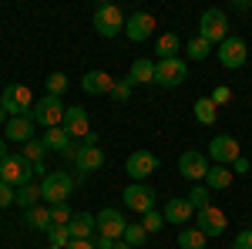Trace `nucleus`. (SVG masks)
<instances>
[{"instance_id": "obj_1", "label": "nucleus", "mask_w": 252, "mask_h": 249, "mask_svg": "<svg viewBox=\"0 0 252 249\" xmlns=\"http://www.w3.org/2000/svg\"><path fill=\"white\" fill-rule=\"evenodd\" d=\"M198 37L209 40V44H222V40L229 37V17H225V10H219V7H209L202 17H198Z\"/></svg>"}, {"instance_id": "obj_2", "label": "nucleus", "mask_w": 252, "mask_h": 249, "mask_svg": "<svg viewBox=\"0 0 252 249\" xmlns=\"http://www.w3.org/2000/svg\"><path fill=\"white\" fill-rule=\"evenodd\" d=\"M64 101L61 98H51V95H44V98H37V105L31 108V121L34 125H40V128H58V125H64Z\"/></svg>"}, {"instance_id": "obj_3", "label": "nucleus", "mask_w": 252, "mask_h": 249, "mask_svg": "<svg viewBox=\"0 0 252 249\" xmlns=\"http://www.w3.org/2000/svg\"><path fill=\"white\" fill-rule=\"evenodd\" d=\"M125 24H128V17L121 14V7H115V3H97L94 7V31L101 37L125 34Z\"/></svg>"}, {"instance_id": "obj_4", "label": "nucleus", "mask_w": 252, "mask_h": 249, "mask_svg": "<svg viewBox=\"0 0 252 249\" xmlns=\"http://www.w3.org/2000/svg\"><path fill=\"white\" fill-rule=\"evenodd\" d=\"M71 192H74V175H67L64 169H61V172H47L44 182H40V195H44V202H51V206L67 202Z\"/></svg>"}, {"instance_id": "obj_5", "label": "nucleus", "mask_w": 252, "mask_h": 249, "mask_svg": "<svg viewBox=\"0 0 252 249\" xmlns=\"http://www.w3.org/2000/svg\"><path fill=\"white\" fill-rule=\"evenodd\" d=\"M0 108H3L10 118L31 115V108H34V95H31V88H27V84H10V88H3V95H0Z\"/></svg>"}, {"instance_id": "obj_6", "label": "nucleus", "mask_w": 252, "mask_h": 249, "mask_svg": "<svg viewBox=\"0 0 252 249\" xmlns=\"http://www.w3.org/2000/svg\"><path fill=\"white\" fill-rule=\"evenodd\" d=\"M31 178H34V165H31L24 155H7V158L0 162V182L20 189V185H27Z\"/></svg>"}, {"instance_id": "obj_7", "label": "nucleus", "mask_w": 252, "mask_h": 249, "mask_svg": "<svg viewBox=\"0 0 252 249\" xmlns=\"http://www.w3.org/2000/svg\"><path fill=\"white\" fill-rule=\"evenodd\" d=\"M185 77H189V64L182 58L155 61V84L158 88H178V84H185Z\"/></svg>"}, {"instance_id": "obj_8", "label": "nucleus", "mask_w": 252, "mask_h": 249, "mask_svg": "<svg viewBox=\"0 0 252 249\" xmlns=\"http://www.w3.org/2000/svg\"><path fill=\"white\" fill-rule=\"evenodd\" d=\"M212 169V158L202 152H182L178 155V175L189 182H205V175Z\"/></svg>"}, {"instance_id": "obj_9", "label": "nucleus", "mask_w": 252, "mask_h": 249, "mask_svg": "<svg viewBox=\"0 0 252 249\" xmlns=\"http://www.w3.org/2000/svg\"><path fill=\"white\" fill-rule=\"evenodd\" d=\"M219 61H222V68H229V71H239L246 61H249V47H246V40L242 37H225L219 44Z\"/></svg>"}, {"instance_id": "obj_10", "label": "nucleus", "mask_w": 252, "mask_h": 249, "mask_svg": "<svg viewBox=\"0 0 252 249\" xmlns=\"http://www.w3.org/2000/svg\"><path fill=\"white\" fill-rule=\"evenodd\" d=\"M125 206L138 215H145V212L155 209V189H148L145 182H131L128 189H125Z\"/></svg>"}, {"instance_id": "obj_11", "label": "nucleus", "mask_w": 252, "mask_h": 249, "mask_svg": "<svg viewBox=\"0 0 252 249\" xmlns=\"http://www.w3.org/2000/svg\"><path fill=\"white\" fill-rule=\"evenodd\" d=\"M195 226L205 232L209 239H215V236H222L225 232V226H229V215L222 209H215V206H205V209L195 212Z\"/></svg>"}, {"instance_id": "obj_12", "label": "nucleus", "mask_w": 252, "mask_h": 249, "mask_svg": "<svg viewBox=\"0 0 252 249\" xmlns=\"http://www.w3.org/2000/svg\"><path fill=\"white\" fill-rule=\"evenodd\" d=\"M209 158H212V165H232L239 158V142L232 135H215L209 145Z\"/></svg>"}, {"instance_id": "obj_13", "label": "nucleus", "mask_w": 252, "mask_h": 249, "mask_svg": "<svg viewBox=\"0 0 252 249\" xmlns=\"http://www.w3.org/2000/svg\"><path fill=\"white\" fill-rule=\"evenodd\" d=\"M94 219H97V236H104V239H115V243L121 239V236H125V229H128L125 215H121L118 209H101Z\"/></svg>"}, {"instance_id": "obj_14", "label": "nucleus", "mask_w": 252, "mask_h": 249, "mask_svg": "<svg viewBox=\"0 0 252 249\" xmlns=\"http://www.w3.org/2000/svg\"><path fill=\"white\" fill-rule=\"evenodd\" d=\"M64 132L71 135V138H78V142H84L91 135V121H88V111L81 105H71L64 111Z\"/></svg>"}, {"instance_id": "obj_15", "label": "nucleus", "mask_w": 252, "mask_h": 249, "mask_svg": "<svg viewBox=\"0 0 252 249\" xmlns=\"http://www.w3.org/2000/svg\"><path fill=\"white\" fill-rule=\"evenodd\" d=\"M155 169H158V158L152 152H131V155H128V162H125V172L131 175L135 182H145Z\"/></svg>"}, {"instance_id": "obj_16", "label": "nucleus", "mask_w": 252, "mask_h": 249, "mask_svg": "<svg viewBox=\"0 0 252 249\" xmlns=\"http://www.w3.org/2000/svg\"><path fill=\"white\" fill-rule=\"evenodd\" d=\"M152 34H155V17H152V14H145V10L131 14L128 24H125V37L135 40V44H141V40L152 37Z\"/></svg>"}, {"instance_id": "obj_17", "label": "nucleus", "mask_w": 252, "mask_h": 249, "mask_svg": "<svg viewBox=\"0 0 252 249\" xmlns=\"http://www.w3.org/2000/svg\"><path fill=\"white\" fill-rule=\"evenodd\" d=\"M3 138H7V142H20V145H27V142L34 138V121H31L27 115L10 118V121L3 125Z\"/></svg>"}, {"instance_id": "obj_18", "label": "nucleus", "mask_w": 252, "mask_h": 249, "mask_svg": "<svg viewBox=\"0 0 252 249\" xmlns=\"http://www.w3.org/2000/svg\"><path fill=\"white\" fill-rule=\"evenodd\" d=\"M161 215H165V222H172V226H185L195 215V209H192L189 199H168L165 209H161Z\"/></svg>"}, {"instance_id": "obj_19", "label": "nucleus", "mask_w": 252, "mask_h": 249, "mask_svg": "<svg viewBox=\"0 0 252 249\" xmlns=\"http://www.w3.org/2000/svg\"><path fill=\"white\" fill-rule=\"evenodd\" d=\"M67 232H71V239H94L97 236V219L91 212H74V219L67 222Z\"/></svg>"}, {"instance_id": "obj_20", "label": "nucleus", "mask_w": 252, "mask_h": 249, "mask_svg": "<svg viewBox=\"0 0 252 249\" xmlns=\"http://www.w3.org/2000/svg\"><path fill=\"white\" fill-rule=\"evenodd\" d=\"M81 88H84L88 95H111L115 77L108 74V71H88V74H84V81H81Z\"/></svg>"}, {"instance_id": "obj_21", "label": "nucleus", "mask_w": 252, "mask_h": 249, "mask_svg": "<svg viewBox=\"0 0 252 249\" xmlns=\"http://www.w3.org/2000/svg\"><path fill=\"white\" fill-rule=\"evenodd\" d=\"M101 165H104V152H101L97 145H84L74 169H78V175H88V172H97Z\"/></svg>"}, {"instance_id": "obj_22", "label": "nucleus", "mask_w": 252, "mask_h": 249, "mask_svg": "<svg viewBox=\"0 0 252 249\" xmlns=\"http://www.w3.org/2000/svg\"><path fill=\"white\" fill-rule=\"evenodd\" d=\"M128 81H131V84H155V61H148V58L131 61Z\"/></svg>"}, {"instance_id": "obj_23", "label": "nucleus", "mask_w": 252, "mask_h": 249, "mask_svg": "<svg viewBox=\"0 0 252 249\" xmlns=\"http://www.w3.org/2000/svg\"><path fill=\"white\" fill-rule=\"evenodd\" d=\"M40 142H44V148H47V152H64V148L71 145V135L64 132V125H58V128H44Z\"/></svg>"}, {"instance_id": "obj_24", "label": "nucleus", "mask_w": 252, "mask_h": 249, "mask_svg": "<svg viewBox=\"0 0 252 249\" xmlns=\"http://www.w3.org/2000/svg\"><path fill=\"white\" fill-rule=\"evenodd\" d=\"M205 185L212 192H225L232 185V169H229V165H212L209 175H205Z\"/></svg>"}, {"instance_id": "obj_25", "label": "nucleus", "mask_w": 252, "mask_h": 249, "mask_svg": "<svg viewBox=\"0 0 252 249\" xmlns=\"http://www.w3.org/2000/svg\"><path fill=\"white\" fill-rule=\"evenodd\" d=\"M205 243H209V236L198 226H185V229L178 232V246L182 249H205Z\"/></svg>"}, {"instance_id": "obj_26", "label": "nucleus", "mask_w": 252, "mask_h": 249, "mask_svg": "<svg viewBox=\"0 0 252 249\" xmlns=\"http://www.w3.org/2000/svg\"><path fill=\"white\" fill-rule=\"evenodd\" d=\"M195 121L205 125V128H212L215 121H219V108L212 105V98H198L195 101Z\"/></svg>"}, {"instance_id": "obj_27", "label": "nucleus", "mask_w": 252, "mask_h": 249, "mask_svg": "<svg viewBox=\"0 0 252 249\" xmlns=\"http://www.w3.org/2000/svg\"><path fill=\"white\" fill-rule=\"evenodd\" d=\"M24 222H27L31 229L47 232V229H51V209H44V206H34V209L24 212Z\"/></svg>"}, {"instance_id": "obj_28", "label": "nucleus", "mask_w": 252, "mask_h": 249, "mask_svg": "<svg viewBox=\"0 0 252 249\" xmlns=\"http://www.w3.org/2000/svg\"><path fill=\"white\" fill-rule=\"evenodd\" d=\"M37 199H44L37 182H27V185H20V189H17V206H24V212L34 209V206H37Z\"/></svg>"}, {"instance_id": "obj_29", "label": "nucleus", "mask_w": 252, "mask_h": 249, "mask_svg": "<svg viewBox=\"0 0 252 249\" xmlns=\"http://www.w3.org/2000/svg\"><path fill=\"white\" fill-rule=\"evenodd\" d=\"M155 54H158V61H172L178 54V37L175 34H161L155 44Z\"/></svg>"}, {"instance_id": "obj_30", "label": "nucleus", "mask_w": 252, "mask_h": 249, "mask_svg": "<svg viewBox=\"0 0 252 249\" xmlns=\"http://www.w3.org/2000/svg\"><path fill=\"white\" fill-rule=\"evenodd\" d=\"M44 84H47V95L51 98H61L64 91H67V74H64V71H54V74H47Z\"/></svg>"}, {"instance_id": "obj_31", "label": "nucleus", "mask_w": 252, "mask_h": 249, "mask_svg": "<svg viewBox=\"0 0 252 249\" xmlns=\"http://www.w3.org/2000/svg\"><path fill=\"white\" fill-rule=\"evenodd\" d=\"M47 239H51V249H67L71 246V232H67V226H51V229H47Z\"/></svg>"}, {"instance_id": "obj_32", "label": "nucleus", "mask_w": 252, "mask_h": 249, "mask_svg": "<svg viewBox=\"0 0 252 249\" xmlns=\"http://www.w3.org/2000/svg\"><path fill=\"white\" fill-rule=\"evenodd\" d=\"M209 185H202V182H195V189L189 192V195H185V199H189V202H192V209L198 212V209H205V206H209Z\"/></svg>"}, {"instance_id": "obj_33", "label": "nucleus", "mask_w": 252, "mask_h": 249, "mask_svg": "<svg viewBox=\"0 0 252 249\" xmlns=\"http://www.w3.org/2000/svg\"><path fill=\"white\" fill-rule=\"evenodd\" d=\"M145 236H148V232H145V226H141V222H128V229H125V236H121V239L135 249V246H141V243H145Z\"/></svg>"}, {"instance_id": "obj_34", "label": "nucleus", "mask_w": 252, "mask_h": 249, "mask_svg": "<svg viewBox=\"0 0 252 249\" xmlns=\"http://www.w3.org/2000/svg\"><path fill=\"white\" fill-rule=\"evenodd\" d=\"M71 219H74V212H71V206H67V202L51 206V226H67Z\"/></svg>"}, {"instance_id": "obj_35", "label": "nucleus", "mask_w": 252, "mask_h": 249, "mask_svg": "<svg viewBox=\"0 0 252 249\" xmlns=\"http://www.w3.org/2000/svg\"><path fill=\"white\" fill-rule=\"evenodd\" d=\"M209 54H212V44L209 40H202V37L189 40V58L192 61H202V58H209Z\"/></svg>"}, {"instance_id": "obj_36", "label": "nucleus", "mask_w": 252, "mask_h": 249, "mask_svg": "<svg viewBox=\"0 0 252 249\" xmlns=\"http://www.w3.org/2000/svg\"><path fill=\"white\" fill-rule=\"evenodd\" d=\"M141 226H145V232H161V226H165V215H161L158 209L145 212V215H141Z\"/></svg>"}, {"instance_id": "obj_37", "label": "nucleus", "mask_w": 252, "mask_h": 249, "mask_svg": "<svg viewBox=\"0 0 252 249\" xmlns=\"http://www.w3.org/2000/svg\"><path fill=\"white\" fill-rule=\"evenodd\" d=\"M131 88H135V84H131L128 77H121V81H115V88H111V98H115V101H128V98H131Z\"/></svg>"}, {"instance_id": "obj_38", "label": "nucleus", "mask_w": 252, "mask_h": 249, "mask_svg": "<svg viewBox=\"0 0 252 249\" xmlns=\"http://www.w3.org/2000/svg\"><path fill=\"white\" fill-rule=\"evenodd\" d=\"M14 202H17V189L7 185V182H0V209H7V206H14Z\"/></svg>"}, {"instance_id": "obj_39", "label": "nucleus", "mask_w": 252, "mask_h": 249, "mask_svg": "<svg viewBox=\"0 0 252 249\" xmlns=\"http://www.w3.org/2000/svg\"><path fill=\"white\" fill-rule=\"evenodd\" d=\"M81 148H84V145H81V142H71V145H67V148H64V162H74V165H78V158H81Z\"/></svg>"}, {"instance_id": "obj_40", "label": "nucleus", "mask_w": 252, "mask_h": 249, "mask_svg": "<svg viewBox=\"0 0 252 249\" xmlns=\"http://www.w3.org/2000/svg\"><path fill=\"white\" fill-rule=\"evenodd\" d=\"M229 101H232V91H229V88H215L212 91V105L215 108H219V105H229Z\"/></svg>"}, {"instance_id": "obj_41", "label": "nucleus", "mask_w": 252, "mask_h": 249, "mask_svg": "<svg viewBox=\"0 0 252 249\" xmlns=\"http://www.w3.org/2000/svg\"><path fill=\"white\" fill-rule=\"evenodd\" d=\"M232 249H252V229L239 232V236H235V243H232Z\"/></svg>"}, {"instance_id": "obj_42", "label": "nucleus", "mask_w": 252, "mask_h": 249, "mask_svg": "<svg viewBox=\"0 0 252 249\" xmlns=\"http://www.w3.org/2000/svg\"><path fill=\"white\" fill-rule=\"evenodd\" d=\"M67 249H97V246H94V239H71Z\"/></svg>"}, {"instance_id": "obj_43", "label": "nucleus", "mask_w": 252, "mask_h": 249, "mask_svg": "<svg viewBox=\"0 0 252 249\" xmlns=\"http://www.w3.org/2000/svg\"><path fill=\"white\" fill-rule=\"evenodd\" d=\"M229 169H232V172H249V158H242V155H239V158H235Z\"/></svg>"}, {"instance_id": "obj_44", "label": "nucleus", "mask_w": 252, "mask_h": 249, "mask_svg": "<svg viewBox=\"0 0 252 249\" xmlns=\"http://www.w3.org/2000/svg\"><path fill=\"white\" fill-rule=\"evenodd\" d=\"M7 155H10V152H7V138H3V135H0V162H3V158H7Z\"/></svg>"}, {"instance_id": "obj_45", "label": "nucleus", "mask_w": 252, "mask_h": 249, "mask_svg": "<svg viewBox=\"0 0 252 249\" xmlns=\"http://www.w3.org/2000/svg\"><path fill=\"white\" fill-rule=\"evenodd\" d=\"M111 249H131V246H128L125 239H118V243H115V246H111Z\"/></svg>"}, {"instance_id": "obj_46", "label": "nucleus", "mask_w": 252, "mask_h": 249, "mask_svg": "<svg viewBox=\"0 0 252 249\" xmlns=\"http://www.w3.org/2000/svg\"><path fill=\"white\" fill-rule=\"evenodd\" d=\"M7 121H10V115H7V111L0 108V125H7Z\"/></svg>"}, {"instance_id": "obj_47", "label": "nucleus", "mask_w": 252, "mask_h": 249, "mask_svg": "<svg viewBox=\"0 0 252 249\" xmlns=\"http://www.w3.org/2000/svg\"><path fill=\"white\" fill-rule=\"evenodd\" d=\"M0 95H3V88H0Z\"/></svg>"}]
</instances>
